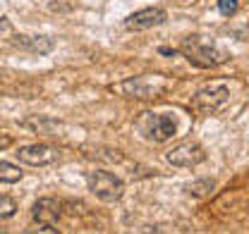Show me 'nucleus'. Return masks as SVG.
<instances>
[{
    "label": "nucleus",
    "instance_id": "9",
    "mask_svg": "<svg viewBox=\"0 0 249 234\" xmlns=\"http://www.w3.org/2000/svg\"><path fill=\"white\" fill-rule=\"evenodd\" d=\"M60 158L58 148L46 146V144H31V146H22L17 150V160L31 165V167H41V165H51Z\"/></svg>",
    "mask_w": 249,
    "mask_h": 234
},
{
    "label": "nucleus",
    "instance_id": "18",
    "mask_svg": "<svg viewBox=\"0 0 249 234\" xmlns=\"http://www.w3.org/2000/svg\"><path fill=\"white\" fill-rule=\"evenodd\" d=\"M10 29H12V27H10V22H7L5 17H0V33H7Z\"/></svg>",
    "mask_w": 249,
    "mask_h": 234
},
{
    "label": "nucleus",
    "instance_id": "3",
    "mask_svg": "<svg viewBox=\"0 0 249 234\" xmlns=\"http://www.w3.org/2000/svg\"><path fill=\"white\" fill-rule=\"evenodd\" d=\"M87 186H89V191L93 196L98 201H103V203H115V201L123 199L124 194L123 179L118 175H113V172H108V170H91L87 175Z\"/></svg>",
    "mask_w": 249,
    "mask_h": 234
},
{
    "label": "nucleus",
    "instance_id": "5",
    "mask_svg": "<svg viewBox=\"0 0 249 234\" xmlns=\"http://www.w3.org/2000/svg\"><path fill=\"white\" fill-rule=\"evenodd\" d=\"M165 84L160 79L154 77H134V79H127L123 84H115L113 91L123 93V96H132V98H156L163 93Z\"/></svg>",
    "mask_w": 249,
    "mask_h": 234
},
{
    "label": "nucleus",
    "instance_id": "7",
    "mask_svg": "<svg viewBox=\"0 0 249 234\" xmlns=\"http://www.w3.org/2000/svg\"><path fill=\"white\" fill-rule=\"evenodd\" d=\"M168 19V12L160 10V7H144V10H137L132 12L129 17H124V29L129 31H144V29H154V27H160L165 24Z\"/></svg>",
    "mask_w": 249,
    "mask_h": 234
},
{
    "label": "nucleus",
    "instance_id": "11",
    "mask_svg": "<svg viewBox=\"0 0 249 234\" xmlns=\"http://www.w3.org/2000/svg\"><path fill=\"white\" fill-rule=\"evenodd\" d=\"M22 127H27L36 134H60L62 124L60 122H53V119H46V117H31V119H22Z\"/></svg>",
    "mask_w": 249,
    "mask_h": 234
},
{
    "label": "nucleus",
    "instance_id": "12",
    "mask_svg": "<svg viewBox=\"0 0 249 234\" xmlns=\"http://www.w3.org/2000/svg\"><path fill=\"white\" fill-rule=\"evenodd\" d=\"M22 177H24V170H19L10 160H0V182L2 184H17Z\"/></svg>",
    "mask_w": 249,
    "mask_h": 234
},
{
    "label": "nucleus",
    "instance_id": "2",
    "mask_svg": "<svg viewBox=\"0 0 249 234\" xmlns=\"http://www.w3.org/2000/svg\"><path fill=\"white\" fill-rule=\"evenodd\" d=\"M182 53H185L187 62L199 67V69H211V67H218L228 60V53L218 50L211 43H204L196 36H189V38L182 41Z\"/></svg>",
    "mask_w": 249,
    "mask_h": 234
},
{
    "label": "nucleus",
    "instance_id": "17",
    "mask_svg": "<svg viewBox=\"0 0 249 234\" xmlns=\"http://www.w3.org/2000/svg\"><path fill=\"white\" fill-rule=\"evenodd\" d=\"M158 55H163V58H173V55H178V50L175 48H158Z\"/></svg>",
    "mask_w": 249,
    "mask_h": 234
},
{
    "label": "nucleus",
    "instance_id": "10",
    "mask_svg": "<svg viewBox=\"0 0 249 234\" xmlns=\"http://www.w3.org/2000/svg\"><path fill=\"white\" fill-rule=\"evenodd\" d=\"M17 46L29 48L31 53H36V55H48L53 50L55 41L51 36H34V38H17Z\"/></svg>",
    "mask_w": 249,
    "mask_h": 234
},
{
    "label": "nucleus",
    "instance_id": "4",
    "mask_svg": "<svg viewBox=\"0 0 249 234\" xmlns=\"http://www.w3.org/2000/svg\"><path fill=\"white\" fill-rule=\"evenodd\" d=\"M228 100H230V88L225 84H206L192 96L189 108L199 115H211L218 113L223 105H228Z\"/></svg>",
    "mask_w": 249,
    "mask_h": 234
},
{
    "label": "nucleus",
    "instance_id": "13",
    "mask_svg": "<svg viewBox=\"0 0 249 234\" xmlns=\"http://www.w3.org/2000/svg\"><path fill=\"white\" fill-rule=\"evenodd\" d=\"M213 186H216V182H213V179H201V182L189 184V194H192L194 199H206V196L213 191Z\"/></svg>",
    "mask_w": 249,
    "mask_h": 234
},
{
    "label": "nucleus",
    "instance_id": "1",
    "mask_svg": "<svg viewBox=\"0 0 249 234\" xmlns=\"http://www.w3.org/2000/svg\"><path fill=\"white\" fill-rule=\"evenodd\" d=\"M139 134L154 144H165L178 134V119L170 113H144L137 122Z\"/></svg>",
    "mask_w": 249,
    "mask_h": 234
},
{
    "label": "nucleus",
    "instance_id": "6",
    "mask_svg": "<svg viewBox=\"0 0 249 234\" xmlns=\"http://www.w3.org/2000/svg\"><path fill=\"white\" fill-rule=\"evenodd\" d=\"M165 160L173 165V167H196L206 160V150L201 144H180L173 150L165 153Z\"/></svg>",
    "mask_w": 249,
    "mask_h": 234
},
{
    "label": "nucleus",
    "instance_id": "14",
    "mask_svg": "<svg viewBox=\"0 0 249 234\" xmlns=\"http://www.w3.org/2000/svg\"><path fill=\"white\" fill-rule=\"evenodd\" d=\"M17 213V201L10 196H0V220H7Z\"/></svg>",
    "mask_w": 249,
    "mask_h": 234
},
{
    "label": "nucleus",
    "instance_id": "16",
    "mask_svg": "<svg viewBox=\"0 0 249 234\" xmlns=\"http://www.w3.org/2000/svg\"><path fill=\"white\" fill-rule=\"evenodd\" d=\"M10 144H12V136H10V134H5V132H0V150H2V148H7Z\"/></svg>",
    "mask_w": 249,
    "mask_h": 234
},
{
    "label": "nucleus",
    "instance_id": "8",
    "mask_svg": "<svg viewBox=\"0 0 249 234\" xmlns=\"http://www.w3.org/2000/svg\"><path fill=\"white\" fill-rule=\"evenodd\" d=\"M62 217V203L53 196H43L31 205V220L41 227H53Z\"/></svg>",
    "mask_w": 249,
    "mask_h": 234
},
{
    "label": "nucleus",
    "instance_id": "19",
    "mask_svg": "<svg viewBox=\"0 0 249 234\" xmlns=\"http://www.w3.org/2000/svg\"><path fill=\"white\" fill-rule=\"evenodd\" d=\"M178 2H189V0H178Z\"/></svg>",
    "mask_w": 249,
    "mask_h": 234
},
{
    "label": "nucleus",
    "instance_id": "15",
    "mask_svg": "<svg viewBox=\"0 0 249 234\" xmlns=\"http://www.w3.org/2000/svg\"><path fill=\"white\" fill-rule=\"evenodd\" d=\"M237 7H240V0H218V10L225 17H232L237 12Z\"/></svg>",
    "mask_w": 249,
    "mask_h": 234
}]
</instances>
